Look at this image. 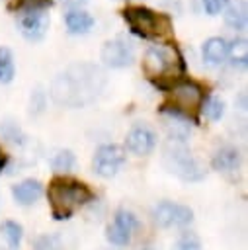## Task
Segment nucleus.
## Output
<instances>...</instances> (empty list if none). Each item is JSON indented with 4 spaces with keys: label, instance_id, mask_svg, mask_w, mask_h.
<instances>
[{
    "label": "nucleus",
    "instance_id": "nucleus-1",
    "mask_svg": "<svg viewBox=\"0 0 248 250\" xmlns=\"http://www.w3.org/2000/svg\"><path fill=\"white\" fill-rule=\"evenodd\" d=\"M105 76L103 72L90 62L70 64L64 72H61L51 84V96L57 104L62 105H84L92 102L103 88Z\"/></svg>",
    "mask_w": 248,
    "mask_h": 250
},
{
    "label": "nucleus",
    "instance_id": "nucleus-2",
    "mask_svg": "<svg viewBox=\"0 0 248 250\" xmlns=\"http://www.w3.org/2000/svg\"><path fill=\"white\" fill-rule=\"evenodd\" d=\"M121 16L129 29L141 39L160 43H172L174 39V25L168 14L154 12L146 6H127L121 10Z\"/></svg>",
    "mask_w": 248,
    "mask_h": 250
},
{
    "label": "nucleus",
    "instance_id": "nucleus-3",
    "mask_svg": "<svg viewBox=\"0 0 248 250\" xmlns=\"http://www.w3.org/2000/svg\"><path fill=\"white\" fill-rule=\"evenodd\" d=\"M94 197L92 189L76 180L55 178L49 186V201L55 219H68L78 207Z\"/></svg>",
    "mask_w": 248,
    "mask_h": 250
},
{
    "label": "nucleus",
    "instance_id": "nucleus-4",
    "mask_svg": "<svg viewBox=\"0 0 248 250\" xmlns=\"http://www.w3.org/2000/svg\"><path fill=\"white\" fill-rule=\"evenodd\" d=\"M203 102H205V90L201 84L191 80H180L168 88V102L162 105V111H170L189 119L197 115Z\"/></svg>",
    "mask_w": 248,
    "mask_h": 250
},
{
    "label": "nucleus",
    "instance_id": "nucleus-5",
    "mask_svg": "<svg viewBox=\"0 0 248 250\" xmlns=\"http://www.w3.org/2000/svg\"><path fill=\"white\" fill-rule=\"evenodd\" d=\"M143 70L148 78H178L184 72V59L176 47L152 45L146 49L143 59Z\"/></svg>",
    "mask_w": 248,
    "mask_h": 250
},
{
    "label": "nucleus",
    "instance_id": "nucleus-6",
    "mask_svg": "<svg viewBox=\"0 0 248 250\" xmlns=\"http://www.w3.org/2000/svg\"><path fill=\"white\" fill-rule=\"evenodd\" d=\"M162 162L166 166L168 172L176 174L178 178L186 180V182H197L205 176V172L201 170L199 162L191 156V152L184 146V143H170L164 148V156Z\"/></svg>",
    "mask_w": 248,
    "mask_h": 250
},
{
    "label": "nucleus",
    "instance_id": "nucleus-7",
    "mask_svg": "<svg viewBox=\"0 0 248 250\" xmlns=\"http://www.w3.org/2000/svg\"><path fill=\"white\" fill-rule=\"evenodd\" d=\"M100 57H102V61H103L105 66L121 68V66H127V64L133 62V59H135V47L127 39L115 37V39H109V41L103 43Z\"/></svg>",
    "mask_w": 248,
    "mask_h": 250
},
{
    "label": "nucleus",
    "instance_id": "nucleus-8",
    "mask_svg": "<svg viewBox=\"0 0 248 250\" xmlns=\"http://www.w3.org/2000/svg\"><path fill=\"white\" fill-rule=\"evenodd\" d=\"M152 217L160 227H184V225L191 223L193 213L186 205L172 203V201H162L154 207Z\"/></svg>",
    "mask_w": 248,
    "mask_h": 250
},
{
    "label": "nucleus",
    "instance_id": "nucleus-9",
    "mask_svg": "<svg viewBox=\"0 0 248 250\" xmlns=\"http://www.w3.org/2000/svg\"><path fill=\"white\" fill-rule=\"evenodd\" d=\"M125 160L123 148L117 145H103L96 150L94 156V172L102 178H111L117 174V170L121 168Z\"/></svg>",
    "mask_w": 248,
    "mask_h": 250
},
{
    "label": "nucleus",
    "instance_id": "nucleus-10",
    "mask_svg": "<svg viewBox=\"0 0 248 250\" xmlns=\"http://www.w3.org/2000/svg\"><path fill=\"white\" fill-rule=\"evenodd\" d=\"M49 29V14L45 10L23 12L20 18V31L29 41H39L45 37Z\"/></svg>",
    "mask_w": 248,
    "mask_h": 250
},
{
    "label": "nucleus",
    "instance_id": "nucleus-11",
    "mask_svg": "<svg viewBox=\"0 0 248 250\" xmlns=\"http://www.w3.org/2000/svg\"><path fill=\"white\" fill-rule=\"evenodd\" d=\"M125 145H127V148H129L133 154L143 156V154L152 152V148L156 146V135H154V131H152L148 125L139 123V125H135V127L127 133Z\"/></svg>",
    "mask_w": 248,
    "mask_h": 250
},
{
    "label": "nucleus",
    "instance_id": "nucleus-12",
    "mask_svg": "<svg viewBox=\"0 0 248 250\" xmlns=\"http://www.w3.org/2000/svg\"><path fill=\"white\" fill-rule=\"evenodd\" d=\"M43 193V186L37 180H23L12 188V195L20 205H31L35 203Z\"/></svg>",
    "mask_w": 248,
    "mask_h": 250
},
{
    "label": "nucleus",
    "instance_id": "nucleus-13",
    "mask_svg": "<svg viewBox=\"0 0 248 250\" xmlns=\"http://www.w3.org/2000/svg\"><path fill=\"white\" fill-rule=\"evenodd\" d=\"M228 57V41L223 37H209L203 43V59L209 64H219Z\"/></svg>",
    "mask_w": 248,
    "mask_h": 250
},
{
    "label": "nucleus",
    "instance_id": "nucleus-14",
    "mask_svg": "<svg viewBox=\"0 0 248 250\" xmlns=\"http://www.w3.org/2000/svg\"><path fill=\"white\" fill-rule=\"evenodd\" d=\"M240 164V152L234 146H223L213 156V168L219 172H234Z\"/></svg>",
    "mask_w": 248,
    "mask_h": 250
},
{
    "label": "nucleus",
    "instance_id": "nucleus-15",
    "mask_svg": "<svg viewBox=\"0 0 248 250\" xmlns=\"http://www.w3.org/2000/svg\"><path fill=\"white\" fill-rule=\"evenodd\" d=\"M225 21L234 29H244L248 21V8L244 0H232L225 8Z\"/></svg>",
    "mask_w": 248,
    "mask_h": 250
},
{
    "label": "nucleus",
    "instance_id": "nucleus-16",
    "mask_svg": "<svg viewBox=\"0 0 248 250\" xmlns=\"http://www.w3.org/2000/svg\"><path fill=\"white\" fill-rule=\"evenodd\" d=\"M64 23L70 33H88L94 25V18L82 10H70L64 16Z\"/></svg>",
    "mask_w": 248,
    "mask_h": 250
},
{
    "label": "nucleus",
    "instance_id": "nucleus-17",
    "mask_svg": "<svg viewBox=\"0 0 248 250\" xmlns=\"http://www.w3.org/2000/svg\"><path fill=\"white\" fill-rule=\"evenodd\" d=\"M14 74H16V66H14L12 51L8 47H0V82L2 84L12 82Z\"/></svg>",
    "mask_w": 248,
    "mask_h": 250
},
{
    "label": "nucleus",
    "instance_id": "nucleus-18",
    "mask_svg": "<svg viewBox=\"0 0 248 250\" xmlns=\"http://www.w3.org/2000/svg\"><path fill=\"white\" fill-rule=\"evenodd\" d=\"M0 232L4 234L10 250H18L20 248V242H21V227L16 221H4L0 225Z\"/></svg>",
    "mask_w": 248,
    "mask_h": 250
},
{
    "label": "nucleus",
    "instance_id": "nucleus-19",
    "mask_svg": "<svg viewBox=\"0 0 248 250\" xmlns=\"http://www.w3.org/2000/svg\"><path fill=\"white\" fill-rule=\"evenodd\" d=\"M113 227H117L119 230H123V232H127V234H131V232L137 229V217H135L131 211H127V209H119V211L115 213Z\"/></svg>",
    "mask_w": 248,
    "mask_h": 250
},
{
    "label": "nucleus",
    "instance_id": "nucleus-20",
    "mask_svg": "<svg viewBox=\"0 0 248 250\" xmlns=\"http://www.w3.org/2000/svg\"><path fill=\"white\" fill-rule=\"evenodd\" d=\"M201 109L205 111V115H207L209 119L217 121V119H221V117H223V113H225V104H223V100H219V98L211 96L209 100H205V102H203Z\"/></svg>",
    "mask_w": 248,
    "mask_h": 250
},
{
    "label": "nucleus",
    "instance_id": "nucleus-21",
    "mask_svg": "<svg viewBox=\"0 0 248 250\" xmlns=\"http://www.w3.org/2000/svg\"><path fill=\"white\" fill-rule=\"evenodd\" d=\"M51 164H53V168L57 172H68L74 166V154L70 150H61V152L55 154V158H53Z\"/></svg>",
    "mask_w": 248,
    "mask_h": 250
},
{
    "label": "nucleus",
    "instance_id": "nucleus-22",
    "mask_svg": "<svg viewBox=\"0 0 248 250\" xmlns=\"http://www.w3.org/2000/svg\"><path fill=\"white\" fill-rule=\"evenodd\" d=\"M0 133L4 139H8L10 143H16V145H21L23 143V135L20 131V127L14 123V121H4L0 125Z\"/></svg>",
    "mask_w": 248,
    "mask_h": 250
},
{
    "label": "nucleus",
    "instance_id": "nucleus-23",
    "mask_svg": "<svg viewBox=\"0 0 248 250\" xmlns=\"http://www.w3.org/2000/svg\"><path fill=\"white\" fill-rule=\"evenodd\" d=\"M228 55H232V62H240L246 64V41L244 39H234L232 43H228Z\"/></svg>",
    "mask_w": 248,
    "mask_h": 250
},
{
    "label": "nucleus",
    "instance_id": "nucleus-24",
    "mask_svg": "<svg viewBox=\"0 0 248 250\" xmlns=\"http://www.w3.org/2000/svg\"><path fill=\"white\" fill-rule=\"evenodd\" d=\"M61 248H62L61 240L55 234H43L33 242V250H61Z\"/></svg>",
    "mask_w": 248,
    "mask_h": 250
},
{
    "label": "nucleus",
    "instance_id": "nucleus-25",
    "mask_svg": "<svg viewBox=\"0 0 248 250\" xmlns=\"http://www.w3.org/2000/svg\"><path fill=\"white\" fill-rule=\"evenodd\" d=\"M51 4V0H16L14 8H18L21 14L23 12H37V10H45Z\"/></svg>",
    "mask_w": 248,
    "mask_h": 250
},
{
    "label": "nucleus",
    "instance_id": "nucleus-26",
    "mask_svg": "<svg viewBox=\"0 0 248 250\" xmlns=\"http://www.w3.org/2000/svg\"><path fill=\"white\" fill-rule=\"evenodd\" d=\"M105 236H107V240H109L111 244H117V246H125V244H129V240H131V234H127V232L119 230V229H117V227H113V225H109V227H107Z\"/></svg>",
    "mask_w": 248,
    "mask_h": 250
},
{
    "label": "nucleus",
    "instance_id": "nucleus-27",
    "mask_svg": "<svg viewBox=\"0 0 248 250\" xmlns=\"http://www.w3.org/2000/svg\"><path fill=\"white\" fill-rule=\"evenodd\" d=\"M227 4H228V0H203V8H205V12L211 14V16H215V14H219L221 10H225Z\"/></svg>",
    "mask_w": 248,
    "mask_h": 250
},
{
    "label": "nucleus",
    "instance_id": "nucleus-28",
    "mask_svg": "<svg viewBox=\"0 0 248 250\" xmlns=\"http://www.w3.org/2000/svg\"><path fill=\"white\" fill-rule=\"evenodd\" d=\"M4 164H6V156L2 154V150H0V170L4 168Z\"/></svg>",
    "mask_w": 248,
    "mask_h": 250
},
{
    "label": "nucleus",
    "instance_id": "nucleus-29",
    "mask_svg": "<svg viewBox=\"0 0 248 250\" xmlns=\"http://www.w3.org/2000/svg\"><path fill=\"white\" fill-rule=\"evenodd\" d=\"M146 250H152V248H146Z\"/></svg>",
    "mask_w": 248,
    "mask_h": 250
}]
</instances>
